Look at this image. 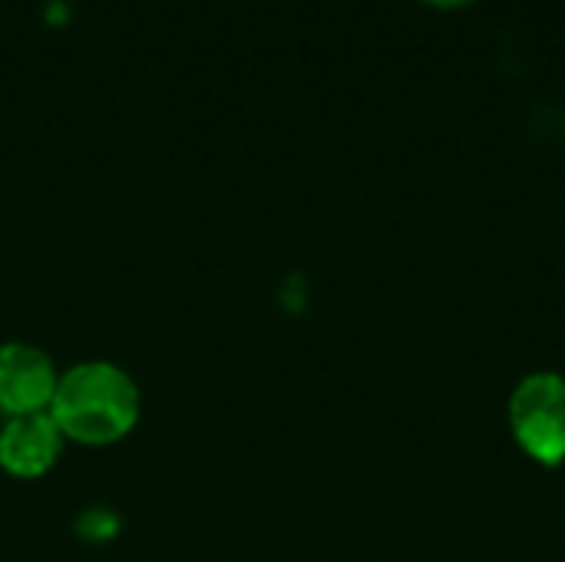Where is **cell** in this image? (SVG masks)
<instances>
[{"instance_id": "cell-1", "label": "cell", "mask_w": 565, "mask_h": 562, "mask_svg": "<svg viewBox=\"0 0 565 562\" xmlns=\"http://www.w3.org/2000/svg\"><path fill=\"white\" fill-rule=\"evenodd\" d=\"M142 397L136 381L109 361H83L60 374L50 414L66 441L106 447L139 424Z\"/></svg>"}, {"instance_id": "cell-2", "label": "cell", "mask_w": 565, "mask_h": 562, "mask_svg": "<svg viewBox=\"0 0 565 562\" xmlns=\"http://www.w3.org/2000/svg\"><path fill=\"white\" fill-rule=\"evenodd\" d=\"M510 427L520 447L543 467L565 460V381L559 374H530L510 401Z\"/></svg>"}, {"instance_id": "cell-3", "label": "cell", "mask_w": 565, "mask_h": 562, "mask_svg": "<svg viewBox=\"0 0 565 562\" xmlns=\"http://www.w3.org/2000/svg\"><path fill=\"white\" fill-rule=\"evenodd\" d=\"M60 384L53 358L26 341L0 344V411L7 417L46 414Z\"/></svg>"}, {"instance_id": "cell-4", "label": "cell", "mask_w": 565, "mask_h": 562, "mask_svg": "<svg viewBox=\"0 0 565 562\" xmlns=\"http://www.w3.org/2000/svg\"><path fill=\"white\" fill-rule=\"evenodd\" d=\"M63 447L66 437L50 411L7 417V424L0 427V470H7L17 480H36L46 470H53Z\"/></svg>"}, {"instance_id": "cell-5", "label": "cell", "mask_w": 565, "mask_h": 562, "mask_svg": "<svg viewBox=\"0 0 565 562\" xmlns=\"http://www.w3.org/2000/svg\"><path fill=\"white\" fill-rule=\"evenodd\" d=\"M424 3H430V7H444V10H454V7H467V3H473V0H424Z\"/></svg>"}]
</instances>
